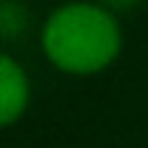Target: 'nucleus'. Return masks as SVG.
Masks as SVG:
<instances>
[{
    "mask_svg": "<svg viewBox=\"0 0 148 148\" xmlns=\"http://www.w3.org/2000/svg\"><path fill=\"white\" fill-rule=\"evenodd\" d=\"M97 3H103L106 9H112V12H127L136 0H97Z\"/></svg>",
    "mask_w": 148,
    "mask_h": 148,
    "instance_id": "obj_3",
    "label": "nucleus"
},
{
    "mask_svg": "<svg viewBox=\"0 0 148 148\" xmlns=\"http://www.w3.org/2000/svg\"><path fill=\"white\" fill-rule=\"evenodd\" d=\"M30 106V79L12 55L0 58V124L12 127Z\"/></svg>",
    "mask_w": 148,
    "mask_h": 148,
    "instance_id": "obj_2",
    "label": "nucleus"
},
{
    "mask_svg": "<svg viewBox=\"0 0 148 148\" xmlns=\"http://www.w3.org/2000/svg\"><path fill=\"white\" fill-rule=\"evenodd\" d=\"M39 45L49 64L70 76H94L115 64L124 45L118 12L103 3H64L45 18L39 30Z\"/></svg>",
    "mask_w": 148,
    "mask_h": 148,
    "instance_id": "obj_1",
    "label": "nucleus"
}]
</instances>
